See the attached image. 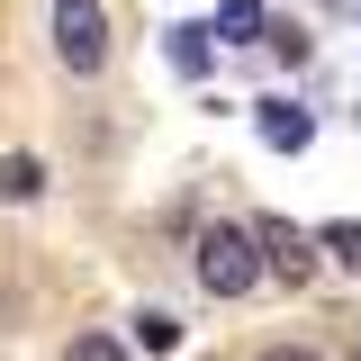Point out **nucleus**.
<instances>
[{
    "mask_svg": "<svg viewBox=\"0 0 361 361\" xmlns=\"http://www.w3.org/2000/svg\"><path fill=\"white\" fill-rule=\"evenodd\" d=\"M172 63L199 82V73H208V27H172Z\"/></svg>",
    "mask_w": 361,
    "mask_h": 361,
    "instance_id": "8",
    "label": "nucleus"
},
{
    "mask_svg": "<svg viewBox=\"0 0 361 361\" xmlns=\"http://www.w3.org/2000/svg\"><path fill=\"white\" fill-rule=\"evenodd\" d=\"M307 109H298V99H262V145L271 154H307Z\"/></svg>",
    "mask_w": 361,
    "mask_h": 361,
    "instance_id": "4",
    "label": "nucleus"
},
{
    "mask_svg": "<svg viewBox=\"0 0 361 361\" xmlns=\"http://www.w3.org/2000/svg\"><path fill=\"white\" fill-rule=\"evenodd\" d=\"M253 253H262L271 280H289V289H298V280L316 271V235H298L289 217H262V226H253Z\"/></svg>",
    "mask_w": 361,
    "mask_h": 361,
    "instance_id": "3",
    "label": "nucleus"
},
{
    "mask_svg": "<svg viewBox=\"0 0 361 361\" xmlns=\"http://www.w3.org/2000/svg\"><path fill=\"white\" fill-rule=\"evenodd\" d=\"M54 54H63L73 73H99V63H109V9H99V0H63V9H54Z\"/></svg>",
    "mask_w": 361,
    "mask_h": 361,
    "instance_id": "2",
    "label": "nucleus"
},
{
    "mask_svg": "<svg viewBox=\"0 0 361 361\" xmlns=\"http://www.w3.org/2000/svg\"><path fill=\"white\" fill-rule=\"evenodd\" d=\"M199 280H208V298H244L262 280L253 226H199Z\"/></svg>",
    "mask_w": 361,
    "mask_h": 361,
    "instance_id": "1",
    "label": "nucleus"
},
{
    "mask_svg": "<svg viewBox=\"0 0 361 361\" xmlns=\"http://www.w3.org/2000/svg\"><path fill=\"white\" fill-rule=\"evenodd\" d=\"M353 361H361V343H353Z\"/></svg>",
    "mask_w": 361,
    "mask_h": 361,
    "instance_id": "12",
    "label": "nucleus"
},
{
    "mask_svg": "<svg viewBox=\"0 0 361 361\" xmlns=\"http://www.w3.org/2000/svg\"><path fill=\"white\" fill-rule=\"evenodd\" d=\"M135 343H145V353H172V343H180V325H172L163 307H145V316H135Z\"/></svg>",
    "mask_w": 361,
    "mask_h": 361,
    "instance_id": "10",
    "label": "nucleus"
},
{
    "mask_svg": "<svg viewBox=\"0 0 361 361\" xmlns=\"http://www.w3.org/2000/svg\"><path fill=\"white\" fill-rule=\"evenodd\" d=\"M316 253H334V262H353V271H361V217H334L325 235H316Z\"/></svg>",
    "mask_w": 361,
    "mask_h": 361,
    "instance_id": "6",
    "label": "nucleus"
},
{
    "mask_svg": "<svg viewBox=\"0 0 361 361\" xmlns=\"http://www.w3.org/2000/svg\"><path fill=\"white\" fill-rule=\"evenodd\" d=\"M253 27H262V0H226V9H217V27H208V37H235V45H244Z\"/></svg>",
    "mask_w": 361,
    "mask_h": 361,
    "instance_id": "7",
    "label": "nucleus"
},
{
    "mask_svg": "<svg viewBox=\"0 0 361 361\" xmlns=\"http://www.w3.org/2000/svg\"><path fill=\"white\" fill-rule=\"evenodd\" d=\"M37 190H45L37 154H9V163H0V199H37Z\"/></svg>",
    "mask_w": 361,
    "mask_h": 361,
    "instance_id": "5",
    "label": "nucleus"
},
{
    "mask_svg": "<svg viewBox=\"0 0 361 361\" xmlns=\"http://www.w3.org/2000/svg\"><path fill=\"white\" fill-rule=\"evenodd\" d=\"M63 361H127V343H118V334H99V325H90V334H73V343H63Z\"/></svg>",
    "mask_w": 361,
    "mask_h": 361,
    "instance_id": "9",
    "label": "nucleus"
},
{
    "mask_svg": "<svg viewBox=\"0 0 361 361\" xmlns=\"http://www.w3.org/2000/svg\"><path fill=\"white\" fill-rule=\"evenodd\" d=\"M262 361H316V353H307V343H271Z\"/></svg>",
    "mask_w": 361,
    "mask_h": 361,
    "instance_id": "11",
    "label": "nucleus"
}]
</instances>
